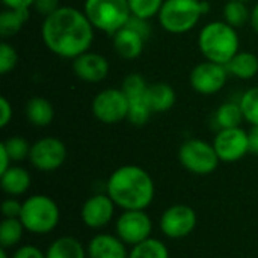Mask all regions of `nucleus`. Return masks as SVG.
<instances>
[{"instance_id":"obj_1","label":"nucleus","mask_w":258,"mask_h":258,"mask_svg":"<svg viewBox=\"0 0 258 258\" xmlns=\"http://www.w3.org/2000/svg\"><path fill=\"white\" fill-rule=\"evenodd\" d=\"M94 32L85 12L73 6H60L45 17L41 26V38L48 51L71 60L89 51Z\"/></svg>"},{"instance_id":"obj_2","label":"nucleus","mask_w":258,"mask_h":258,"mask_svg":"<svg viewBox=\"0 0 258 258\" xmlns=\"http://www.w3.org/2000/svg\"><path fill=\"white\" fill-rule=\"evenodd\" d=\"M106 194L122 210H147L154 200L156 186L142 166L122 165L110 174Z\"/></svg>"},{"instance_id":"obj_3","label":"nucleus","mask_w":258,"mask_h":258,"mask_svg":"<svg viewBox=\"0 0 258 258\" xmlns=\"http://www.w3.org/2000/svg\"><path fill=\"white\" fill-rule=\"evenodd\" d=\"M198 48L206 60L227 65L240 50V39L237 29L228 23L210 21L198 35Z\"/></svg>"},{"instance_id":"obj_4","label":"nucleus","mask_w":258,"mask_h":258,"mask_svg":"<svg viewBox=\"0 0 258 258\" xmlns=\"http://www.w3.org/2000/svg\"><path fill=\"white\" fill-rule=\"evenodd\" d=\"M209 9L204 0H165L157 18L166 32L181 35L192 30Z\"/></svg>"},{"instance_id":"obj_5","label":"nucleus","mask_w":258,"mask_h":258,"mask_svg":"<svg viewBox=\"0 0 258 258\" xmlns=\"http://www.w3.org/2000/svg\"><path fill=\"white\" fill-rule=\"evenodd\" d=\"M20 221L26 231L44 236L56 230L60 221V210L51 197L42 194L32 195L23 201Z\"/></svg>"},{"instance_id":"obj_6","label":"nucleus","mask_w":258,"mask_h":258,"mask_svg":"<svg viewBox=\"0 0 258 258\" xmlns=\"http://www.w3.org/2000/svg\"><path fill=\"white\" fill-rule=\"evenodd\" d=\"M83 12L94 26L107 35H115L132 18L128 0H85Z\"/></svg>"},{"instance_id":"obj_7","label":"nucleus","mask_w":258,"mask_h":258,"mask_svg":"<svg viewBox=\"0 0 258 258\" xmlns=\"http://www.w3.org/2000/svg\"><path fill=\"white\" fill-rule=\"evenodd\" d=\"M178 160L186 171L195 175H209L215 172L221 162L213 144L198 138L187 139L181 144L178 150Z\"/></svg>"},{"instance_id":"obj_8","label":"nucleus","mask_w":258,"mask_h":258,"mask_svg":"<svg viewBox=\"0 0 258 258\" xmlns=\"http://www.w3.org/2000/svg\"><path fill=\"white\" fill-rule=\"evenodd\" d=\"M92 115L103 124H118L128 116V98L121 88L100 91L91 103Z\"/></svg>"},{"instance_id":"obj_9","label":"nucleus","mask_w":258,"mask_h":258,"mask_svg":"<svg viewBox=\"0 0 258 258\" xmlns=\"http://www.w3.org/2000/svg\"><path fill=\"white\" fill-rule=\"evenodd\" d=\"M153 221L145 210H122L115 222V234L127 245L136 246L151 237Z\"/></svg>"},{"instance_id":"obj_10","label":"nucleus","mask_w":258,"mask_h":258,"mask_svg":"<svg viewBox=\"0 0 258 258\" xmlns=\"http://www.w3.org/2000/svg\"><path fill=\"white\" fill-rule=\"evenodd\" d=\"M67 160L65 144L53 136H45L35 141L30 147L29 162L41 172H53L59 169Z\"/></svg>"},{"instance_id":"obj_11","label":"nucleus","mask_w":258,"mask_h":258,"mask_svg":"<svg viewBox=\"0 0 258 258\" xmlns=\"http://www.w3.org/2000/svg\"><path fill=\"white\" fill-rule=\"evenodd\" d=\"M198 218L195 210L186 204H175L168 207L160 216V231L165 237L178 240L190 236L197 227Z\"/></svg>"},{"instance_id":"obj_12","label":"nucleus","mask_w":258,"mask_h":258,"mask_svg":"<svg viewBox=\"0 0 258 258\" xmlns=\"http://www.w3.org/2000/svg\"><path fill=\"white\" fill-rule=\"evenodd\" d=\"M228 70L225 65L204 60L195 65L189 74V82L194 91L201 95H213L218 94L228 80Z\"/></svg>"},{"instance_id":"obj_13","label":"nucleus","mask_w":258,"mask_h":258,"mask_svg":"<svg viewBox=\"0 0 258 258\" xmlns=\"http://www.w3.org/2000/svg\"><path fill=\"white\" fill-rule=\"evenodd\" d=\"M213 147L221 162H239L249 153L248 132L242 127L218 130L213 139Z\"/></svg>"},{"instance_id":"obj_14","label":"nucleus","mask_w":258,"mask_h":258,"mask_svg":"<svg viewBox=\"0 0 258 258\" xmlns=\"http://www.w3.org/2000/svg\"><path fill=\"white\" fill-rule=\"evenodd\" d=\"M116 204L107 194H97L89 197L80 210L82 222L91 230H100L109 225L115 216Z\"/></svg>"},{"instance_id":"obj_15","label":"nucleus","mask_w":258,"mask_h":258,"mask_svg":"<svg viewBox=\"0 0 258 258\" xmlns=\"http://www.w3.org/2000/svg\"><path fill=\"white\" fill-rule=\"evenodd\" d=\"M109 60L95 51H86L73 59L74 74L86 83H100L109 76Z\"/></svg>"},{"instance_id":"obj_16","label":"nucleus","mask_w":258,"mask_h":258,"mask_svg":"<svg viewBox=\"0 0 258 258\" xmlns=\"http://www.w3.org/2000/svg\"><path fill=\"white\" fill-rule=\"evenodd\" d=\"M88 258H128L127 245L116 236L101 233L94 236L86 246Z\"/></svg>"},{"instance_id":"obj_17","label":"nucleus","mask_w":258,"mask_h":258,"mask_svg":"<svg viewBox=\"0 0 258 258\" xmlns=\"http://www.w3.org/2000/svg\"><path fill=\"white\" fill-rule=\"evenodd\" d=\"M145 41L147 39L141 33H138L135 29H132L128 26L119 29L115 35H112L113 50L124 60L138 59L144 51Z\"/></svg>"},{"instance_id":"obj_18","label":"nucleus","mask_w":258,"mask_h":258,"mask_svg":"<svg viewBox=\"0 0 258 258\" xmlns=\"http://www.w3.org/2000/svg\"><path fill=\"white\" fill-rule=\"evenodd\" d=\"M145 100L153 113H165L174 107L177 95L171 85L165 82H157L148 85Z\"/></svg>"},{"instance_id":"obj_19","label":"nucleus","mask_w":258,"mask_h":258,"mask_svg":"<svg viewBox=\"0 0 258 258\" xmlns=\"http://www.w3.org/2000/svg\"><path fill=\"white\" fill-rule=\"evenodd\" d=\"M32 184V178L27 169L23 166H11L5 172L0 174V186L2 190L9 197H21L24 195Z\"/></svg>"},{"instance_id":"obj_20","label":"nucleus","mask_w":258,"mask_h":258,"mask_svg":"<svg viewBox=\"0 0 258 258\" xmlns=\"http://www.w3.org/2000/svg\"><path fill=\"white\" fill-rule=\"evenodd\" d=\"M27 121L35 127H47L54 118V109L51 103L44 97H32L26 103L24 109Z\"/></svg>"},{"instance_id":"obj_21","label":"nucleus","mask_w":258,"mask_h":258,"mask_svg":"<svg viewBox=\"0 0 258 258\" xmlns=\"http://www.w3.org/2000/svg\"><path fill=\"white\" fill-rule=\"evenodd\" d=\"M45 258H88V252L76 237L62 236L50 243Z\"/></svg>"},{"instance_id":"obj_22","label":"nucleus","mask_w":258,"mask_h":258,"mask_svg":"<svg viewBox=\"0 0 258 258\" xmlns=\"http://www.w3.org/2000/svg\"><path fill=\"white\" fill-rule=\"evenodd\" d=\"M225 67L230 76L240 80H251L258 74V57L251 51H239Z\"/></svg>"},{"instance_id":"obj_23","label":"nucleus","mask_w":258,"mask_h":258,"mask_svg":"<svg viewBox=\"0 0 258 258\" xmlns=\"http://www.w3.org/2000/svg\"><path fill=\"white\" fill-rule=\"evenodd\" d=\"M29 9L5 8L0 14V35L3 39L15 36L29 20Z\"/></svg>"},{"instance_id":"obj_24","label":"nucleus","mask_w":258,"mask_h":258,"mask_svg":"<svg viewBox=\"0 0 258 258\" xmlns=\"http://www.w3.org/2000/svg\"><path fill=\"white\" fill-rule=\"evenodd\" d=\"M242 121H245L242 107L236 101H227L222 103L218 110L215 112V124L219 130L222 128H236L240 127Z\"/></svg>"},{"instance_id":"obj_25","label":"nucleus","mask_w":258,"mask_h":258,"mask_svg":"<svg viewBox=\"0 0 258 258\" xmlns=\"http://www.w3.org/2000/svg\"><path fill=\"white\" fill-rule=\"evenodd\" d=\"M26 228L23 227L20 218H5L0 224V245L2 248L17 246L24 234Z\"/></svg>"},{"instance_id":"obj_26","label":"nucleus","mask_w":258,"mask_h":258,"mask_svg":"<svg viewBox=\"0 0 258 258\" xmlns=\"http://www.w3.org/2000/svg\"><path fill=\"white\" fill-rule=\"evenodd\" d=\"M222 15H224V21L234 29L243 27L245 24L251 23V9L243 2L228 0L224 6Z\"/></svg>"},{"instance_id":"obj_27","label":"nucleus","mask_w":258,"mask_h":258,"mask_svg":"<svg viewBox=\"0 0 258 258\" xmlns=\"http://www.w3.org/2000/svg\"><path fill=\"white\" fill-rule=\"evenodd\" d=\"M128 258H169V251L162 240L150 237L145 242L132 246Z\"/></svg>"},{"instance_id":"obj_28","label":"nucleus","mask_w":258,"mask_h":258,"mask_svg":"<svg viewBox=\"0 0 258 258\" xmlns=\"http://www.w3.org/2000/svg\"><path fill=\"white\" fill-rule=\"evenodd\" d=\"M239 104L242 107L245 121L251 125H258V86L246 89L242 94Z\"/></svg>"},{"instance_id":"obj_29","label":"nucleus","mask_w":258,"mask_h":258,"mask_svg":"<svg viewBox=\"0 0 258 258\" xmlns=\"http://www.w3.org/2000/svg\"><path fill=\"white\" fill-rule=\"evenodd\" d=\"M147 88L148 83L145 82L144 76L139 73H132L128 74L121 85V89L124 91V94L127 95L128 101L132 100H138V98H145L147 94Z\"/></svg>"},{"instance_id":"obj_30","label":"nucleus","mask_w":258,"mask_h":258,"mask_svg":"<svg viewBox=\"0 0 258 258\" xmlns=\"http://www.w3.org/2000/svg\"><path fill=\"white\" fill-rule=\"evenodd\" d=\"M165 0H128L130 12L133 17L151 20L153 17H157Z\"/></svg>"},{"instance_id":"obj_31","label":"nucleus","mask_w":258,"mask_h":258,"mask_svg":"<svg viewBox=\"0 0 258 258\" xmlns=\"http://www.w3.org/2000/svg\"><path fill=\"white\" fill-rule=\"evenodd\" d=\"M5 150L8 151L12 162H23L24 159H29L30 154V144L21 138V136H11L6 141L2 142Z\"/></svg>"},{"instance_id":"obj_32","label":"nucleus","mask_w":258,"mask_h":258,"mask_svg":"<svg viewBox=\"0 0 258 258\" xmlns=\"http://www.w3.org/2000/svg\"><path fill=\"white\" fill-rule=\"evenodd\" d=\"M18 63V53L14 48L12 44H9L6 39L0 42V74L11 73Z\"/></svg>"},{"instance_id":"obj_33","label":"nucleus","mask_w":258,"mask_h":258,"mask_svg":"<svg viewBox=\"0 0 258 258\" xmlns=\"http://www.w3.org/2000/svg\"><path fill=\"white\" fill-rule=\"evenodd\" d=\"M21 209H23V203H20L14 197L5 200L2 204V213L5 218H20Z\"/></svg>"},{"instance_id":"obj_34","label":"nucleus","mask_w":258,"mask_h":258,"mask_svg":"<svg viewBox=\"0 0 258 258\" xmlns=\"http://www.w3.org/2000/svg\"><path fill=\"white\" fill-rule=\"evenodd\" d=\"M59 8H60L59 0H35L33 3V9L44 18L53 14L54 11H57Z\"/></svg>"},{"instance_id":"obj_35","label":"nucleus","mask_w":258,"mask_h":258,"mask_svg":"<svg viewBox=\"0 0 258 258\" xmlns=\"http://www.w3.org/2000/svg\"><path fill=\"white\" fill-rule=\"evenodd\" d=\"M11 258H45V252H42L35 245H23L15 249Z\"/></svg>"},{"instance_id":"obj_36","label":"nucleus","mask_w":258,"mask_h":258,"mask_svg":"<svg viewBox=\"0 0 258 258\" xmlns=\"http://www.w3.org/2000/svg\"><path fill=\"white\" fill-rule=\"evenodd\" d=\"M127 26L132 27V29H135V30H136L138 33H141L145 39H148L150 35H151V26H150L148 20L138 18V17H133V15H132V18H130L128 23H127Z\"/></svg>"},{"instance_id":"obj_37","label":"nucleus","mask_w":258,"mask_h":258,"mask_svg":"<svg viewBox=\"0 0 258 258\" xmlns=\"http://www.w3.org/2000/svg\"><path fill=\"white\" fill-rule=\"evenodd\" d=\"M12 104L6 97H0V127L5 128L12 119Z\"/></svg>"},{"instance_id":"obj_38","label":"nucleus","mask_w":258,"mask_h":258,"mask_svg":"<svg viewBox=\"0 0 258 258\" xmlns=\"http://www.w3.org/2000/svg\"><path fill=\"white\" fill-rule=\"evenodd\" d=\"M2 3L9 9H30L33 8L35 0H2Z\"/></svg>"},{"instance_id":"obj_39","label":"nucleus","mask_w":258,"mask_h":258,"mask_svg":"<svg viewBox=\"0 0 258 258\" xmlns=\"http://www.w3.org/2000/svg\"><path fill=\"white\" fill-rule=\"evenodd\" d=\"M248 142H249V153L258 156V125H251L248 130Z\"/></svg>"},{"instance_id":"obj_40","label":"nucleus","mask_w":258,"mask_h":258,"mask_svg":"<svg viewBox=\"0 0 258 258\" xmlns=\"http://www.w3.org/2000/svg\"><path fill=\"white\" fill-rule=\"evenodd\" d=\"M12 166V160L8 154V151L5 150V147L0 144V174L5 172L6 169H9Z\"/></svg>"},{"instance_id":"obj_41","label":"nucleus","mask_w":258,"mask_h":258,"mask_svg":"<svg viewBox=\"0 0 258 258\" xmlns=\"http://www.w3.org/2000/svg\"><path fill=\"white\" fill-rule=\"evenodd\" d=\"M254 29V32L258 33V2L255 3V6L251 9V23H249Z\"/></svg>"},{"instance_id":"obj_42","label":"nucleus","mask_w":258,"mask_h":258,"mask_svg":"<svg viewBox=\"0 0 258 258\" xmlns=\"http://www.w3.org/2000/svg\"><path fill=\"white\" fill-rule=\"evenodd\" d=\"M0 258H11L8 255V249L6 248H0Z\"/></svg>"},{"instance_id":"obj_43","label":"nucleus","mask_w":258,"mask_h":258,"mask_svg":"<svg viewBox=\"0 0 258 258\" xmlns=\"http://www.w3.org/2000/svg\"><path fill=\"white\" fill-rule=\"evenodd\" d=\"M237 2H243V3H248V2H251V0H237Z\"/></svg>"}]
</instances>
